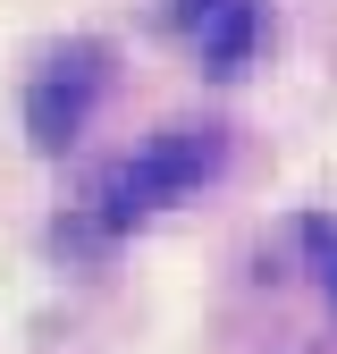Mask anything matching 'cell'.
I'll use <instances>...</instances> for the list:
<instances>
[{"instance_id": "cell-1", "label": "cell", "mask_w": 337, "mask_h": 354, "mask_svg": "<svg viewBox=\"0 0 337 354\" xmlns=\"http://www.w3.org/2000/svg\"><path fill=\"white\" fill-rule=\"evenodd\" d=\"M220 169H228V136H220V127H168V136H152L135 160H118V169L102 177V219L126 228V219H144V211H160V203L211 186Z\"/></svg>"}, {"instance_id": "cell-2", "label": "cell", "mask_w": 337, "mask_h": 354, "mask_svg": "<svg viewBox=\"0 0 337 354\" xmlns=\"http://www.w3.org/2000/svg\"><path fill=\"white\" fill-rule=\"evenodd\" d=\"M93 93H102V42H76V51H59L51 68L34 76V93H26V136H34L42 152H68L76 127H84V110H93Z\"/></svg>"}, {"instance_id": "cell-3", "label": "cell", "mask_w": 337, "mask_h": 354, "mask_svg": "<svg viewBox=\"0 0 337 354\" xmlns=\"http://www.w3.org/2000/svg\"><path fill=\"white\" fill-rule=\"evenodd\" d=\"M194 34V51H202V68H220V76H236L244 59H253V42H262V9L253 0H211V9L186 26Z\"/></svg>"}, {"instance_id": "cell-4", "label": "cell", "mask_w": 337, "mask_h": 354, "mask_svg": "<svg viewBox=\"0 0 337 354\" xmlns=\"http://www.w3.org/2000/svg\"><path fill=\"white\" fill-rule=\"evenodd\" d=\"M304 245H312L320 287H329V304H337V219H304Z\"/></svg>"}, {"instance_id": "cell-5", "label": "cell", "mask_w": 337, "mask_h": 354, "mask_svg": "<svg viewBox=\"0 0 337 354\" xmlns=\"http://www.w3.org/2000/svg\"><path fill=\"white\" fill-rule=\"evenodd\" d=\"M202 9H211V0H177V26H194V17H202Z\"/></svg>"}]
</instances>
